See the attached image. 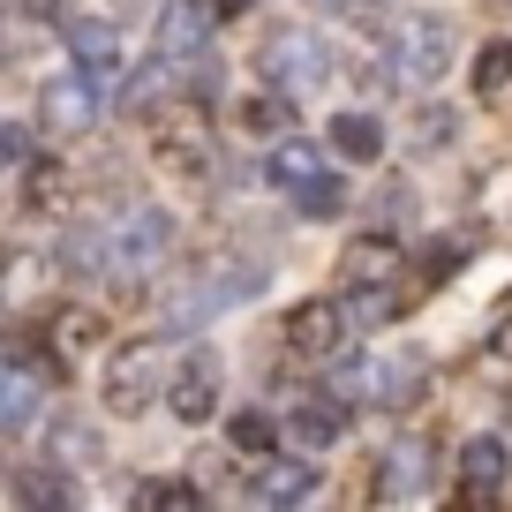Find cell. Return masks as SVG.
Segmentation results:
<instances>
[{
    "instance_id": "12",
    "label": "cell",
    "mask_w": 512,
    "mask_h": 512,
    "mask_svg": "<svg viewBox=\"0 0 512 512\" xmlns=\"http://www.w3.org/2000/svg\"><path fill=\"white\" fill-rule=\"evenodd\" d=\"M61 38H68V61H76L83 76H98V83L121 76L128 53H121V31H113L106 16H61Z\"/></svg>"
},
{
    "instance_id": "19",
    "label": "cell",
    "mask_w": 512,
    "mask_h": 512,
    "mask_svg": "<svg viewBox=\"0 0 512 512\" xmlns=\"http://www.w3.org/2000/svg\"><path fill=\"white\" fill-rule=\"evenodd\" d=\"M46 347L53 354H61V362H68V354H83V347H106V317H98V309H53V317H46Z\"/></svg>"
},
{
    "instance_id": "10",
    "label": "cell",
    "mask_w": 512,
    "mask_h": 512,
    "mask_svg": "<svg viewBox=\"0 0 512 512\" xmlns=\"http://www.w3.org/2000/svg\"><path fill=\"white\" fill-rule=\"evenodd\" d=\"M430 467H437L430 437H392V445H384V467H377V497H384V505L430 497Z\"/></svg>"
},
{
    "instance_id": "20",
    "label": "cell",
    "mask_w": 512,
    "mask_h": 512,
    "mask_svg": "<svg viewBox=\"0 0 512 512\" xmlns=\"http://www.w3.org/2000/svg\"><path fill=\"white\" fill-rule=\"evenodd\" d=\"M505 437H467L460 445V482H467V497H490L497 482H505Z\"/></svg>"
},
{
    "instance_id": "3",
    "label": "cell",
    "mask_w": 512,
    "mask_h": 512,
    "mask_svg": "<svg viewBox=\"0 0 512 512\" xmlns=\"http://www.w3.org/2000/svg\"><path fill=\"white\" fill-rule=\"evenodd\" d=\"M256 287H264V264H249V256H211V264H196V272L166 294V324H211V317H226V309L256 302Z\"/></svg>"
},
{
    "instance_id": "11",
    "label": "cell",
    "mask_w": 512,
    "mask_h": 512,
    "mask_svg": "<svg viewBox=\"0 0 512 512\" xmlns=\"http://www.w3.org/2000/svg\"><path fill=\"white\" fill-rule=\"evenodd\" d=\"M151 151H159V166H174V174H196V181L219 166V144H211V128L196 121V113H174V121H159Z\"/></svg>"
},
{
    "instance_id": "18",
    "label": "cell",
    "mask_w": 512,
    "mask_h": 512,
    "mask_svg": "<svg viewBox=\"0 0 512 512\" xmlns=\"http://www.w3.org/2000/svg\"><path fill=\"white\" fill-rule=\"evenodd\" d=\"M309 174H324V144H309V136H279V144H272V159H264V181L294 196Z\"/></svg>"
},
{
    "instance_id": "8",
    "label": "cell",
    "mask_w": 512,
    "mask_h": 512,
    "mask_svg": "<svg viewBox=\"0 0 512 512\" xmlns=\"http://www.w3.org/2000/svg\"><path fill=\"white\" fill-rule=\"evenodd\" d=\"M204 53H211V8L204 0H166L159 8V61L181 76V68L204 61Z\"/></svg>"
},
{
    "instance_id": "33",
    "label": "cell",
    "mask_w": 512,
    "mask_h": 512,
    "mask_svg": "<svg viewBox=\"0 0 512 512\" xmlns=\"http://www.w3.org/2000/svg\"><path fill=\"white\" fill-rule=\"evenodd\" d=\"M16 144H23V136H16V128H8V121H0V166L16 159Z\"/></svg>"
},
{
    "instance_id": "34",
    "label": "cell",
    "mask_w": 512,
    "mask_h": 512,
    "mask_svg": "<svg viewBox=\"0 0 512 512\" xmlns=\"http://www.w3.org/2000/svg\"><path fill=\"white\" fill-rule=\"evenodd\" d=\"M249 0H211V23H226V16H241Z\"/></svg>"
},
{
    "instance_id": "35",
    "label": "cell",
    "mask_w": 512,
    "mask_h": 512,
    "mask_svg": "<svg viewBox=\"0 0 512 512\" xmlns=\"http://www.w3.org/2000/svg\"><path fill=\"white\" fill-rule=\"evenodd\" d=\"M0 309H8V279H0Z\"/></svg>"
},
{
    "instance_id": "2",
    "label": "cell",
    "mask_w": 512,
    "mask_h": 512,
    "mask_svg": "<svg viewBox=\"0 0 512 512\" xmlns=\"http://www.w3.org/2000/svg\"><path fill=\"white\" fill-rule=\"evenodd\" d=\"M98 241H106V279H144L174 256L181 226H174L166 204H128V211H113V219L98 226Z\"/></svg>"
},
{
    "instance_id": "30",
    "label": "cell",
    "mask_w": 512,
    "mask_h": 512,
    "mask_svg": "<svg viewBox=\"0 0 512 512\" xmlns=\"http://www.w3.org/2000/svg\"><path fill=\"white\" fill-rule=\"evenodd\" d=\"M144 497H151V505H174V512H181V505H196L204 490H196V482H151Z\"/></svg>"
},
{
    "instance_id": "28",
    "label": "cell",
    "mask_w": 512,
    "mask_h": 512,
    "mask_svg": "<svg viewBox=\"0 0 512 512\" xmlns=\"http://www.w3.org/2000/svg\"><path fill=\"white\" fill-rule=\"evenodd\" d=\"M23 204H31V211H61V166H53V159H31V174H23Z\"/></svg>"
},
{
    "instance_id": "9",
    "label": "cell",
    "mask_w": 512,
    "mask_h": 512,
    "mask_svg": "<svg viewBox=\"0 0 512 512\" xmlns=\"http://www.w3.org/2000/svg\"><path fill=\"white\" fill-rule=\"evenodd\" d=\"M159 377H166L159 347H128V354H113V362H106V407H113V415H144L151 392H159Z\"/></svg>"
},
{
    "instance_id": "22",
    "label": "cell",
    "mask_w": 512,
    "mask_h": 512,
    "mask_svg": "<svg viewBox=\"0 0 512 512\" xmlns=\"http://www.w3.org/2000/svg\"><path fill=\"white\" fill-rule=\"evenodd\" d=\"M287 106H294V98L256 91V98H241V106H234V121L249 128V136H287Z\"/></svg>"
},
{
    "instance_id": "27",
    "label": "cell",
    "mask_w": 512,
    "mask_h": 512,
    "mask_svg": "<svg viewBox=\"0 0 512 512\" xmlns=\"http://www.w3.org/2000/svg\"><path fill=\"white\" fill-rule=\"evenodd\" d=\"M16 497H23V505H68L76 490H68V467H61V475H53V467H23Z\"/></svg>"
},
{
    "instance_id": "15",
    "label": "cell",
    "mask_w": 512,
    "mask_h": 512,
    "mask_svg": "<svg viewBox=\"0 0 512 512\" xmlns=\"http://www.w3.org/2000/svg\"><path fill=\"white\" fill-rule=\"evenodd\" d=\"M264 505H309V497L324 490V467H309V460H279V452H264L256 460V482H249Z\"/></svg>"
},
{
    "instance_id": "13",
    "label": "cell",
    "mask_w": 512,
    "mask_h": 512,
    "mask_svg": "<svg viewBox=\"0 0 512 512\" xmlns=\"http://www.w3.org/2000/svg\"><path fill=\"white\" fill-rule=\"evenodd\" d=\"M98 113H106V98H98V76H53L46 83V128H61V136H83V128H98Z\"/></svg>"
},
{
    "instance_id": "7",
    "label": "cell",
    "mask_w": 512,
    "mask_h": 512,
    "mask_svg": "<svg viewBox=\"0 0 512 512\" xmlns=\"http://www.w3.org/2000/svg\"><path fill=\"white\" fill-rule=\"evenodd\" d=\"M219 400H226V369H219V354L196 347L189 362L166 377V407H174V422H189V430H196V422L219 415Z\"/></svg>"
},
{
    "instance_id": "32",
    "label": "cell",
    "mask_w": 512,
    "mask_h": 512,
    "mask_svg": "<svg viewBox=\"0 0 512 512\" xmlns=\"http://www.w3.org/2000/svg\"><path fill=\"white\" fill-rule=\"evenodd\" d=\"M23 16H68L61 0H23Z\"/></svg>"
},
{
    "instance_id": "16",
    "label": "cell",
    "mask_w": 512,
    "mask_h": 512,
    "mask_svg": "<svg viewBox=\"0 0 512 512\" xmlns=\"http://www.w3.org/2000/svg\"><path fill=\"white\" fill-rule=\"evenodd\" d=\"M339 279H347V287H400V241H392V234L347 241V256H339Z\"/></svg>"
},
{
    "instance_id": "31",
    "label": "cell",
    "mask_w": 512,
    "mask_h": 512,
    "mask_svg": "<svg viewBox=\"0 0 512 512\" xmlns=\"http://www.w3.org/2000/svg\"><path fill=\"white\" fill-rule=\"evenodd\" d=\"M317 8H339V16L354 8V16H369V8H384V0H317Z\"/></svg>"
},
{
    "instance_id": "1",
    "label": "cell",
    "mask_w": 512,
    "mask_h": 512,
    "mask_svg": "<svg viewBox=\"0 0 512 512\" xmlns=\"http://www.w3.org/2000/svg\"><path fill=\"white\" fill-rule=\"evenodd\" d=\"M445 68H452V23L430 16V8L400 16L392 31H384V46H377V76L392 83V91H407V98L430 91Z\"/></svg>"
},
{
    "instance_id": "4",
    "label": "cell",
    "mask_w": 512,
    "mask_h": 512,
    "mask_svg": "<svg viewBox=\"0 0 512 512\" xmlns=\"http://www.w3.org/2000/svg\"><path fill=\"white\" fill-rule=\"evenodd\" d=\"M332 46H324L317 31H279L272 46L256 53V76H264V91L279 98H317L324 83H332Z\"/></svg>"
},
{
    "instance_id": "24",
    "label": "cell",
    "mask_w": 512,
    "mask_h": 512,
    "mask_svg": "<svg viewBox=\"0 0 512 512\" xmlns=\"http://www.w3.org/2000/svg\"><path fill=\"white\" fill-rule=\"evenodd\" d=\"M226 445L249 452V460H264V452L279 445V422H272V415H256V407H241V415L226 422Z\"/></svg>"
},
{
    "instance_id": "21",
    "label": "cell",
    "mask_w": 512,
    "mask_h": 512,
    "mask_svg": "<svg viewBox=\"0 0 512 512\" xmlns=\"http://www.w3.org/2000/svg\"><path fill=\"white\" fill-rule=\"evenodd\" d=\"M31 422H38V377L0 369V430H31Z\"/></svg>"
},
{
    "instance_id": "29",
    "label": "cell",
    "mask_w": 512,
    "mask_h": 512,
    "mask_svg": "<svg viewBox=\"0 0 512 512\" xmlns=\"http://www.w3.org/2000/svg\"><path fill=\"white\" fill-rule=\"evenodd\" d=\"M505 83H512V46L497 38V46H482V53H475V91L490 98V91H505Z\"/></svg>"
},
{
    "instance_id": "26",
    "label": "cell",
    "mask_w": 512,
    "mask_h": 512,
    "mask_svg": "<svg viewBox=\"0 0 512 512\" xmlns=\"http://www.w3.org/2000/svg\"><path fill=\"white\" fill-rule=\"evenodd\" d=\"M294 204H302V211H309V219H332V211H339V204H347V181H339V174H332V166H324V174H309V181H302V189H294Z\"/></svg>"
},
{
    "instance_id": "14",
    "label": "cell",
    "mask_w": 512,
    "mask_h": 512,
    "mask_svg": "<svg viewBox=\"0 0 512 512\" xmlns=\"http://www.w3.org/2000/svg\"><path fill=\"white\" fill-rule=\"evenodd\" d=\"M354 430V415H347V400L339 392H317V400H294V415H287V437L302 452H324V445H339V437Z\"/></svg>"
},
{
    "instance_id": "5",
    "label": "cell",
    "mask_w": 512,
    "mask_h": 512,
    "mask_svg": "<svg viewBox=\"0 0 512 512\" xmlns=\"http://www.w3.org/2000/svg\"><path fill=\"white\" fill-rule=\"evenodd\" d=\"M422 384V362L415 354H392V347H369L339 369V400H369V407H407Z\"/></svg>"
},
{
    "instance_id": "23",
    "label": "cell",
    "mask_w": 512,
    "mask_h": 512,
    "mask_svg": "<svg viewBox=\"0 0 512 512\" xmlns=\"http://www.w3.org/2000/svg\"><path fill=\"white\" fill-rule=\"evenodd\" d=\"M61 264H68L76 279H106V241H98V226H68Z\"/></svg>"
},
{
    "instance_id": "17",
    "label": "cell",
    "mask_w": 512,
    "mask_h": 512,
    "mask_svg": "<svg viewBox=\"0 0 512 512\" xmlns=\"http://www.w3.org/2000/svg\"><path fill=\"white\" fill-rule=\"evenodd\" d=\"M324 151H339V159H354V166H369L384 151V121L377 113H332V128H324Z\"/></svg>"
},
{
    "instance_id": "25",
    "label": "cell",
    "mask_w": 512,
    "mask_h": 512,
    "mask_svg": "<svg viewBox=\"0 0 512 512\" xmlns=\"http://www.w3.org/2000/svg\"><path fill=\"white\" fill-rule=\"evenodd\" d=\"M98 467V430L91 422H53V467Z\"/></svg>"
},
{
    "instance_id": "6",
    "label": "cell",
    "mask_w": 512,
    "mask_h": 512,
    "mask_svg": "<svg viewBox=\"0 0 512 512\" xmlns=\"http://www.w3.org/2000/svg\"><path fill=\"white\" fill-rule=\"evenodd\" d=\"M354 339V317H347V294H317V302H302L287 317V347L302 354V362H339Z\"/></svg>"
}]
</instances>
